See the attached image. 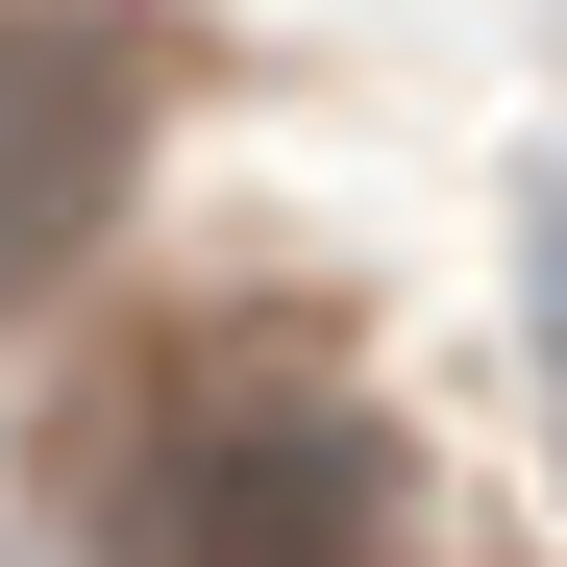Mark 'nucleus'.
I'll return each mask as SVG.
<instances>
[{"label": "nucleus", "instance_id": "f257e3e1", "mask_svg": "<svg viewBox=\"0 0 567 567\" xmlns=\"http://www.w3.org/2000/svg\"><path fill=\"white\" fill-rule=\"evenodd\" d=\"M100 567H395V420L321 346H173L100 420Z\"/></svg>", "mask_w": 567, "mask_h": 567}, {"label": "nucleus", "instance_id": "f03ea898", "mask_svg": "<svg viewBox=\"0 0 567 567\" xmlns=\"http://www.w3.org/2000/svg\"><path fill=\"white\" fill-rule=\"evenodd\" d=\"M148 173V25L100 0H0V297H50Z\"/></svg>", "mask_w": 567, "mask_h": 567}]
</instances>
